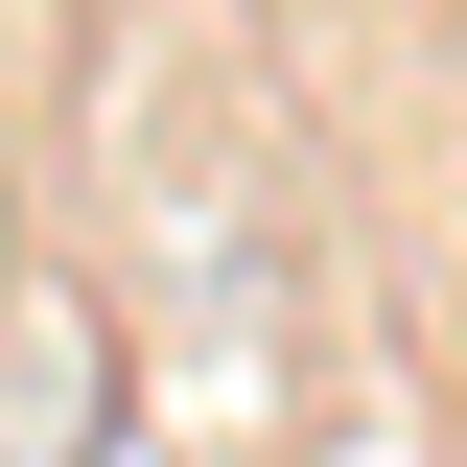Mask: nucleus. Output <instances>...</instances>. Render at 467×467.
<instances>
[{
  "label": "nucleus",
  "mask_w": 467,
  "mask_h": 467,
  "mask_svg": "<svg viewBox=\"0 0 467 467\" xmlns=\"http://www.w3.org/2000/svg\"><path fill=\"white\" fill-rule=\"evenodd\" d=\"M70 467H164V444H140V420H94V444H70Z\"/></svg>",
  "instance_id": "f257e3e1"
}]
</instances>
